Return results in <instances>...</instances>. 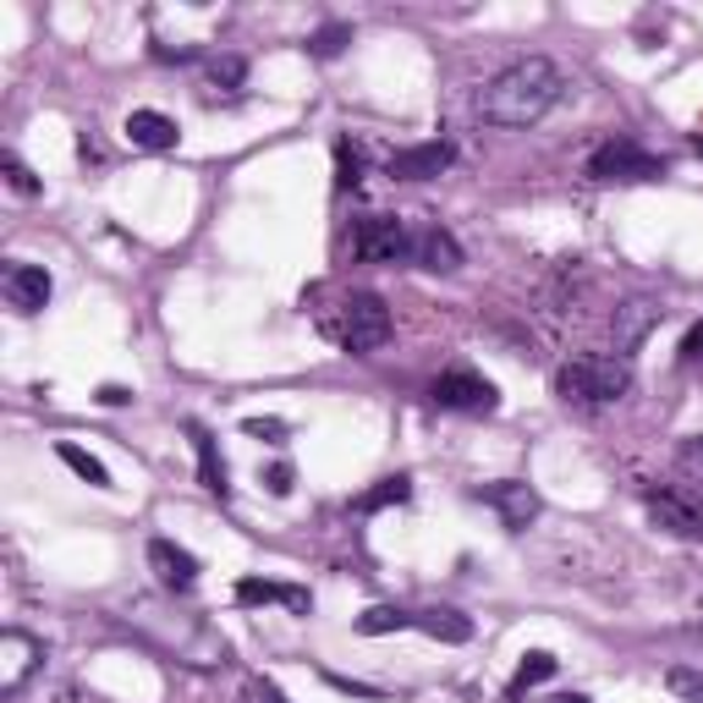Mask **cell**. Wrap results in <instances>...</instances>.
Segmentation results:
<instances>
[{
    "label": "cell",
    "instance_id": "cell-31",
    "mask_svg": "<svg viewBox=\"0 0 703 703\" xmlns=\"http://www.w3.org/2000/svg\"><path fill=\"white\" fill-rule=\"evenodd\" d=\"M699 358H703V319L682 335V363H699Z\"/></svg>",
    "mask_w": 703,
    "mask_h": 703
},
{
    "label": "cell",
    "instance_id": "cell-21",
    "mask_svg": "<svg viewBox=\"0 0 703 703\" xmlns=\"http://www.w3.org/2000/svg\"><path fill=\"white\" fill-rule=\"evenodd\" d=\"M413 627V610H396V604H374L358 616V632L363 638H385V632H407Z\"/></svg>",
    "mask_w": 703,
    "mask_h": 703
},
{
    "label": "cell",
    "instance_id": "cell-25",
    "mask_svg": "<svg viewBox=\"0 0 703 703\" xmlns=\"http://www.w3.org/2000/svg\"><path fill=\"white\" fill-rule=\"evenodd\" d=\"M0 170H6V187H11V193H22V198H33V193H39V176H33L17 154H0Z\"/></svg>",
    "mask_w": 703,
    "mask_h": 703
},
{
    "label": "cell",
    "instance_id": "cell-18",
    "mask_svg": "<svg viewBox=\"0 0 703 703\" xmlns=\"http://www.w3.org/2000/svg\"><path fill=\"white\" fill-rule=\"evenodd\" d=\"M413 627L428 632V638H440V643H467V638H473V621L456 616V610H418Z\"/></svg>",
    "mask_w": 703,
    "mask_h": 703
},
{
    "label": "cell",
    "instance_id": "cell-5",
    "mask_svg": "<svg viewBox=\"0 0 703 703\" xmlns=\"http://www.w3.org/2000/svg\"><path fill=\"white\" fill-rule=\"evenodd\" d=\"M588 176L593 182H660L665 176V159L649 154V148H638L632 138H616L588 154Z\"/></svg>",
    "mask_w": 703,
    "mask_h": 703
},
{
    "label": "cell",
    "instance_id": "cell-6",
    "mask_svg": "<svg viewBox=\"0 0 703 703\" xmlns=\"http://www.w3.org/2000/svg\"><path fill=\"white\" fill-rule=\"evenodd\" d=\"M643 506L649 517L676 534V539H703V489H688V484H660V489H643Z\"/></svg>",
    "mask_w": 703,
    "mask_h": 703
},
{
    "label": "cell",
    "instance_id": "cell-12",
    "mask_svg": "<svg viewBox=\"0 0 703 703\" xmlns=\"http://www.w3.org/2000/svg\"><path fill=\"white\" fill-rule=\"evenodd\" d=\"M148 566H154L159 588H170V593H187V588L198 582V561H193L182 545H170V539H154V545H148Z\"/></svg>",
    "mask_w": 703,
    "mask_h": 703
},
{
    "label": "cell",
    "instance_id": "cell-17",
    "mask_svg": "<svg viewBox=\"0 0 703 703\" xmlns=\"http://www.w3.org/2000/svg\"><path fill=\"white\" fill-rule=\"evenodd\" d=\"M187 434H193V451H198V478H204V489L226 500V495H231V484H226V462H220L215 434H209V428H198V423H193Z\"/></svg>",
    "mask_w": 703,
    "mask_h": 703
},
{
    "label": "cell",
    "instance_id": "cell-4",
    "mask_svg": "<svg viewBox=\"0 0 703 703\" xmlns=\"http://www.w3.org/2000/svg\"><path fill=\"white\" fill-rule=\"evenodd\" d=\"M413 242L418 237L396 215H363L352 226V259L358 265H402V259H413Z\"/></svg>",
    "mask_w": 703,
    "mask_h": 703
},
{
    "label": "cell",
    "instance_id": "cell-8",
    "mask_svg": "<svg viewBox=\"0 0 703 703\" xmlns=\"http://www.w3.org/2000/svg\"><path fill=\"white\" fill-rule=\"evenodd\" d=\"M478 500H484V506H495V511H500V523H506L511 534H523V528L539 517V489H534V484H523V478L484 484V489H478Z\"/></svg>",
    "mask_w": 703,
    "mask_h": 703
},
{
    "label": "cell",
    "instance_id": "cell-29",
    "mask_svg": "<svg viewBox=\"0 0 703 703\" xmlns=\"http://www.w3.org/2000/svg\"><path fill=\"white\" fill-rule=\"evenodd\" d=\"M291 478H297L291 462H276V467L265 473V489H270V495H291Z\"/></svg>",
    "mask_w": 703,
    "mask_h": 703
},
{
    "label": "cell",
    "instance_id": "cell-1",
    "mask_svg": "<svg viewBox=\"0 0 703 703\" xmlns=\"http://www.w3.org/2000/svg\"><path fill=\"white\" fill-rule=\"evenodd\" d=\"M561 89H566V77H561L556 61L523 55V61H511L500 77L484 83L478 116H484L489 127H534V122H545V116L556 111Z\"/></svg>",
    "mask_w": 703,
    "mask_h": 703
},
{
    "label": "cell",
    "instance_id": "cell-9",
    "mask_svg": "<svg viewBox=\"0 0 703 703\" xmlns=\"http://www.w3.org/2000/svg\"><path fill=\"white\" fill-rule=\"evenodd\" d=\"M39 660H44V649H39V638H28V632H0V693L6 699H17L22 693V682L39 671Z\"/></svg>",
    "mask_w": 703,
    "mask_h": 703
},
{
    "label": "cell",
    "instance_id": "cell-3",
    "mask_svg": "<svg viewBox=\"0 0 703 703\" xmlns=\"http://www.w3.org/2000/svg\"><path fill=\"white\" fill-rule=\"evenodd\" d=\"M632 391V358L616 352H582L556 369V396L571 407H616Z\"/></svg>",
    "mask_w": 703,
    "mask_h": 703
},
{
    "label": "cell",
    "instance_id": "cell-28",
    "mask_svg": "<svg viewBox=\"0 0 703 703\" xmlns=\"http://www.w3.org/2000/svg\"><path fill=\"white\" fill-rule=\"evenodd\" d=\"M242 434H254V440H270V445H281V440H286V423H281V418H248V423H242Z\"/></svg>",
    "mask_w": 703,
    "mask_h": 703
},
{
    "label": "cell",
    "instance_id": "cell-14",
    "mask_svg": "<svg viewBox=\"0 0 703 703\" xmlns=\"http://www.w3.org/2000/svg\"><path fill=\"white\" fill-rule=\"evenodd\" d=\"M122 133H127L133 148H148V154H165V148H176V138H182V127L165 111H133Z\"/></svg>",
    "mask_w": 703,
    "mask_h": 703
},
{
    "label": "cell",
    "instance_id": "cell-34",
    "mask_svg": "<svg viewBox=\"0 0 703 703\" xmlns=\"http://www.w3.org/2000/svg\"><path fill=\"white\" fill-rule=\"evenodd\" d=\"M556 703H588V699H577V693H566V699H556Z\"/></svg>",
    "mask_w": 703,
    "mask_h": 703
},
{
    "label": "cell",
    "instance_id": "cell-32",
    "mask_svg": "<svg viewBox=\"0 0 703 703\" xmlns=\"http://www.w3.org/2000/svg\"><path fill=\"white\" fill-rule=\"evenodd\" d=\"M242 703H286L270 682H248V693H242Z\"/></svg>",
    "mask_w": 703,
    "mask_h": 703
},
{
    "label": "cell",
    "instance_id": "cell-11",
    "mask_svg": "<svg viewBox=\"0 0 703 703\" xmlns=\"http://www.w3.org/2000/svg\"><path fill=\"white\" fill-rule=\"evenodd\" d=\"M0 286H6V302H11L17 313H39V308L50 302V291H55V281H50L44 265H11Z\"/></svg>",
    "mask_w": 703,
    "mask_h": 703
},
{
    "label": "cell",
    "instance_id": "cell-2",
    "mask_svg": "<svg viewBox=\"0 0 703 703\" xmlns=\"http://www.w3.org/2000/svg\"><path fill=\"white\" fill-rule=\"evenodd\" d=\"M330 297V308H313V324L324 341H335L341 352H380L391 341V308L380 291H352V286H319Z\"/></svg>",
    "mask_w": 703,
    "mask_h": 703
},
{
    "label": "cell",
    "instance_id": "cell-33",
    "mask_svg": "<svg viewBox=\"0 0 703 703\" xmlns=\"http://www.w3.org/2000/svg\"><path fill=\"white\" fill-rule=\"evenodd\" d=\"M127 402H133L127 385H100V407H127Z\"/></svg>",
    "mask_w": 703,
    "mask_h": 703
},
{
    "label": "cell",
    "instance_id": "cell-35",
    "mask_svg": "<svg viewBox=\"0 0 703 703\" xmlns=\"http://www.w3.org/2000/svg\"><path fill=\"white\" fill-rule=\"evenodd\" d=\"M699 148H703V138H699Z\"/></svg>",
    "mask_w": 703,
    "mask_h": 703
},
{
    "label": "cell",
    "instance_id": "cell-24",
    "mask_svg": "<svg viewBox=\"0 0 703 703\" xmlns=\"http://www.w3.org/2000/svg\"><path fill=\"white\" fill-rule=\"evenodd\" d=\"M347 44H352V28H347V22H330V28H319V33L308 39V55H319V61H335Z\"/></svg>",
    "mask_w": 703,
    "mask_h": 703
},
{
    "label": "cell",
    "instance_id": "cell-30",
    "mask_svg": "<svg viewBox=\"0 0 703 703\" xmlns=\"http://www.w3.org/2000/svg\"><path fill=\"white\" fill-rule=\"evenodd\" d=\"M676 462H682V473H699V478H703V434H693V440L682 445V456H676Z\"/></svg>",
    "mask_w": 703,
    "mask_h": 703
},
{
    "label": "cell",
    "instance_id": "cell-19",
    "mask_svg": "<svg viewBox=\"0 0 703 703\" xmlns=\"http://www.w3.org/2000/svg\"><path fill=\"white\" fill-rule=\"evenodd\" d=\"M407 495H413V478L396 473V478H380L374 489H363V495L352 500V511H385V506H402Z\"/></svg>",
    "mask_w": 703,
    "mask_h": 703
},
{
    "label": "cell",
    "instance_id": "cell-16",
    "mask_svg": "<svg viewBox=\"0 0 703 703\" xmlns=\"http://www.w3.org/2000/svg\"><path fill=\"white\" fill-rule=\"evenodd\" d=\"M413 259H418L423 270H434V276H451V270L462 265V248H456L451 231L428 226V231H418V242H413Z\"/></svg>",
    "mask_w": 703,
    "mask_h": 703
},
{
    "label": "cell",
    "instance_id": "cell-27",
    "mask_svg": "<svg viewBox=\"0 0 703 703\" xmlns=\"http://www.w3.org/2000/svg\"><path fill=\"white\" fill-rule=\"evenodd\" d=\"M209 77H215V83H226V89H237V83L248 77V66H242L237 55H220V61L209 66Z\"/></svg>",
    "mask_w": 703,
    "mask_h": 703
},
{
    "label": "cell",
    "instance_id": "cell-20",
    "mask_svg": "<svg viewBox=\"0 0 703 703\" xmlns=\"http://www.w3.org/2000/svg\"><path fill=\"white\" fill-rule=\"evenodd\" d=\"M55 456H61V462H66V467H72V473L83 478V484H94V489H111V473H105V462H94V456H89L83 445L61 440V445H55Z\"/></svg>",
    "mask_w": 703,
    "mask_h": 703
},
{
    "label": "cell",
    "instance_id": "cell-13",
    "mask_svg": "<svg viewBox=\"0 0 703 703\" xmlns=\"http://www.w3.org/2000/svg\"><path fill=\"white\" fill-rule=\"evenodd\" d=\"M237 604H286L291 616H308V588H291V582H270V577H242L237 582Z\"/></svg>",
    "mask_w": 703,
    "mask_h": 703
},
{
    "label": "cell",
    "instance_id": "cell-7",
    "mask_svg": "<svg viewBox=\"0 0 703 703\" xmlns=\"http://www.w3.org/2000/svg\"><path fill=\"white\" fill-rule=\"evenodd\" d=\"M428 402L440 413H495L500 407V391L478 374V369H445L434 385H428Z\"/></svg>",
    "mask_w": 703,
    "mask_h": 703
},
{
    "label": "cell",
    "instance_id": "cell-10",
    "mask_svg": "<svg viewBox=\"0 0 703 703\" xmlns=\"http://www.w3.org/2000/svg\"><path fill=\"white\" fill-rule=\"evenodd\" d=\"M451 159H456V143L428 138V143H413V148H396L385 170H391L396 182H428V176L451 170Z\"/></svg>",
    "mask_w": 703,
    "mask_h": 703
},
{
    "label": "cell",
    "instance_id": "cell-15",
    "mask_svg": "<svg viewBox=\"0 0 703 703\" xmlns=\"http://www.w3.org/2000/svg\"><path fill=\"white\" fill-rule=\"evenodd\" d=\"M654 319H660L654 302H643V297L621 302V308H616V358H632V347L654 330Z\"/></svg>",
    "mask_w": 703,
    "mask_h": 703
},
{
    "label": "cell",
    "instance_id": "cell-26",
    "mask_svg": "<svg viewBox=\"0 0 703 703\" xmlns=\"http://www.w3.org/2000/svg\"><path fill=\"white\" fill-rule=\"evenodd\" d=\"M665 682H671V693H682L688 703H703V671H693V665H676Z\"/></svg>",
    "mask_w": 703,
    "mask_h": 703
},
{
    "label": "cell",
    "instance_id": "cell-22",
    "mask_svg": "<svg viewBox=\"0 0 703 703\" xmlns=\"http://www.w3.org/2000/svg\"><path fill=\"white\" fill-rule=\"evenodd\" d=\"M556 676V654H545V649H534L523 665H517V676H511V688H506V699H523L528 688H539V682H550Z\"/></svg>",
    "mask_w": 703,
    "mask_h": 703
},
{
    "label": "cell",
    "instance_id": "cell-23",
    "mask_svg": "<svg viewBox=\"0 0 703 703\" xmlns=\"http://www.w3.org/2000/svg\"><path fill=\"white\" fill-rule=\"evenodd\" d=\"M363 182V148L352 138H341L335 143V187L347 193V187H358Z\"/></svg>",
    "mask_w": 703,
    "mask_h": 703
}]
</instances>
